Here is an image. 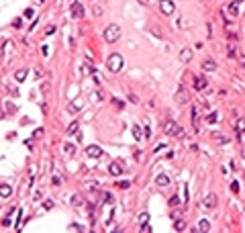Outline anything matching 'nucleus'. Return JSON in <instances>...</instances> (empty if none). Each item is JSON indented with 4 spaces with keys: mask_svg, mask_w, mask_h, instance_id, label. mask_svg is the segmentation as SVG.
Returning a JSON list of instances; mask_svg holds the SVG:
<instances>
[{
    "mask_svg": "<svg viewBox=\"0 0 245 233\" xmlns=\"http://www.w3.org/2000/svg\"><path fill=\"white\" fill-rule=\"evenodd\" d=\"M123 66H125V60H123V55H118V53H112L108 60H106V68H108L110 72H114V74H118V72L123 70Z\"/></svg>",
    "mask_w": 245,
    "mask_h": 233,
    "instance_id": "nucleus-1",
    "label": "nucleus"
},
{
    "mask_svg": "<svg viewBox=\"0 0 245 233\" xmlns=\"http://www.w3.org/2000/svg\"><path fill=\"white\" fill-rule=\"evenodd\" d=\"M121 39V27L118 25H108L104 29V41L106 43H114Z\"/></svg>",
    "mask_w": 245,
    "mask_h": 233,
    "instance_id": "nucleus-2",
    "label": "nucleus"
},
{
    "mask_svg": "<svg viewBox=\"0 0 245 233\" xmlns=\"http://www.w3.org/2000/svg\"><path fill=\"white\" fill-rule=\"evenodd\" d=\"M163 133H166V135H172V137H180V135H184V129H182L178 123L168 121L166 125H163Z\"/></svg>",
    "mask_w": 245,
    "mask_h": 233,
    "instance_id": "nucleus-3",
    "label": "nucleus"
},
{
    "mask_svg": "<svg viewBox=\"0 0 245 233\" xmlns=\"http://www.w3.org/2000/svg\"><path fill=\"white\" fill-rule=\"evenodd\" d=\"M190 98H192V94H190V90H188V88H184V86L178 88L176 100H178L180 104H188V102H190Z\"/></svg>",
    "mask_w": 245,
    "mask_h": 233,
    "instance_id": "nucleus-4",
    "label": "nucleus"
},
{
    "mask_svg": "<svg viewBox=\"0 0 245 233\" xmlns=\"http://www.w3.org/2000/svg\"><path fill=\"white\" fill-rule=\"evenodd\" d=\"M214 207H217V194H214V192H208V194L202 199V209L204 211H212Z\"/></svg>",
    "mask_w": 245,
    "mask_h": 233,
    "instance_id": "nucleus-5",
    "label": "nucleus"
},
{
    "mask_svg": "<svg viewBox=\"0 0 245 233\" xmlns=\"http://www.w3.org/2000/svg\"><path fill=\"white\" fill-rule=\"evenodd\" d=\"M160 10L163 12V15H174L176 12V4L172 2V0H160Z\"/></svg>",
    "mask_w": 245,
    "mask_h": 233,
    "instance_id": "nucleus-6",
    "label": "nucleus"
},
{
    "mask_svg": "<svg viewBox=\"0 0 245 233\" xmlns=\"http://www.w3.org/2000/svg\"><path fill=\"white\" fill-rule=\"evenodd\" d=\"M69 12H72V17H74V18H82V17H84V6H82L80 2H72Z\"/></svg>",
    "mask_w": 245,
    "mask_h": 233,
    "instance_id": "nucleus-7",
    "label": "nucleus"
},
{
    "mask_svg": "<svg viewBox=\"0 0 245 233\" xmlns=\"http://www.w3.org/2000/svg\"><path fill=\"white\" fill-rule=\"evenodd\" d=\"M86 155L92 157V160H96V157H100V155H102V149L98 145H88V147H86Z\"/></svg>",
    "mask_w": 245,
    "mask_h": 233,
    "instance_id": "nucleus-8",
    "label": "nucleus"
},
{
    "mask_svg": "<svg viewBox=\"0 0 245 233\" xmlns=\"http://www.w3.org/2000/svg\"><path fill=\"white\" fill-rule=\"evenodd\" d=\"M194 86H196V90H206L208 88V80L204 76H194Z\"/></svg>",
    "mask_w": 245,
    "mask_h": 233,
    "instance_id": "nucleus-9",
    "label": "nucleus"
},
{
    "mask_svg": "<svg viewBox=\"0 0 245 233\" xmlns=\"http://www.w3.org/2000/svg\"><path fill=\"white\" fill-rule=\"evenodd\" d=\"M84 106V100L82 98H78L76 102H72V104H68V112H72V115H76V112H80V108Z\"/></svg>",
    "mask_w": 245,
    "mask_h": 233,
    "instance_id": "nucleus-10",
    "label": "nucleus"
},
{
    "mask_svg": "<svg viewBox=\"0 0 245 233\" xmlns=\"http://www.w3.org/2000/svg\"><path fill=\"white\" fill-rule=\"evenodd\" d=\"M108 172L112 174V176H121V174H123V166L118 164V162H112V164L108 166Z\"/></svg>",
    "mask_w": 245,
    "mask_h": 233,
    "instance_id": "nucleus-11",
    "label": "nucleus"
},
{
    "mask_svg": "<svg viewBox=\"0 0 245 233\" xmlns=\"http://www.w3.org/2000/svg\"><path fill=\"white\" fill-rule=\"evenodd\" d=\"M155 184H157V186H168V184H169V176H168V174H157V176H155Z\"/></svg>",
    "mask_w": 245,
    "mask_h": 233,
    "instance_id": "nucleus-12",
    "label": "nucleus"
},
{
    "mask_svg": "<svg viewBox=\"0 0 245 233\" xmlns=\"http://www.w3.org/2000/svg\"><path fill=\"white\" fill-rule=\"evenodd\" d=\"M202 70L204 72H214V70H217V61L214 60H204L202 61Z\"/></svg>",
    "mask_w": 245,
    "mask_h": 233,
    "instance_id": "nucleus-13",
    "label": "nucleus"
},
{
    "mask_svg": "<svg viewBox=\"0 0 245 233\" xmlns=\"http://www.w3.org/2000/svg\"><path fill=\"white\" fill-rule=\"evenodd\" d=\"M61 149H63V155H66V157H69V155L76 154V145H74V143H63Z\"/></svg>",
    "mask_w": 245,
    "mask_h": 233,
    "instance_id": "nucleus-14",
    "label": "nucleus"
},
{
    "mask_svg": "<svg viewBox=\"0 0 245 233\" xmlns=\"http://www.w3.org/2000/svg\"><path fill=\"white\" fill-rule=\"evenodd\" d=\"M192 60V51H190V49H182V51H180V61H182V63H188V61Z\"/></svg>",
    "mask_w": 245,
    "mask_h": 233,
    "instance_id": "nucleus-15",
    "label": "nucleus"
},
{
    "mask_svg": "<svg viewBox=\"0 0 245 233\" xmlns=\"http://www.w3.org/2000/svg\"><path fill=\"white\" fill-rule=\"evenodd\" d=\"M208 229H211V223H208V221H204V219H202V221H198V225L194 227V231H200V233L208 231Z\"/></svg>",
    "mask_w": 245,
    "mask_h": 233,
    "instance_id": "nucleus-16",
    "label": "nucleus"
},
{
    "mask_svg": "<svg viewBox=\"0 0 245 233\" xmlns=\"http://www.w3.org/2000/svg\"><path fill=\"white\" fill-rule=\"evenodd\" d=\"M10 194H12V188H10L8 184H2V186H0V196H2V199H8Z\"/></svg>",
    "mask_w": 245,
    "mask_h": 233,
    "instance_id": "nucleus-17",
    "label": "nucleus"
},
{
    "mask_svg": "<svg viewBox=\"0 0 245 233\" xmlns=\"http://www.w3.org/2000/svg\"><path fill=\"white\" fill-rule=\"evenodd\" d=\"M235 131H237V135H243V133H245V119H237Z\"/></svg>",
    "mask_w": 245,
    "mask_h": 233,
    "instance_id": "nucleus-18",
    "label": "nucleus"
},
{
    "mask_svg": "<svg viewBox=\"0 0 245 233\" xmlns=\"http://www.w3.org/2000/svg\"><path fill=\"white\" fill-rule=\"evenodd\" d=\"M27 76H29V70H18L17 74H15V80H17V82H25Z\"/></svg>",
    "mask_w": 245,
    "mask_h": 233,
    "instance_id": "nucleus-19",
    "label": "nucleus"
},
{
    "mask_svg": "<svg viewBox=\"0 0 245 233\" xmlns=\"http://www.w3.org/2000/svg\"><path fill=\"white\" fill-rule=\"evenodd\" d=\"M192 125H194V131L200 129V121H198V108H192Z\"/></svg>",
    "mask_w": 245,
    "mask_h": 233,
    "instance_id": "nucleus-20",
    "label": "nucleus"
},
{
    "mask_svg": "<svg viewBox=\"0 0 245 233\" xmlns=\"http://www.w3.org/2000/svg\"><path fill=\"white\" fill-rule=\"evenodd\" d=\"M133 137H135L137 141H141V139H143V131H141V127H139V125H135V127H133Z\"/></svg>",
    "mask_w": 245,
    "mask_h": 233,
    "instance_id": "nucleus-21",
    "label": "nucleus"
},
{
    "mask_svg": "<svg viewBox=\"0 0 245 233\" xmlns=\"http://www.w3.org/2000/svg\"><path fill=\"white\" fill-rule=\"evenodd\" d=\"M174 229H176V231H184V229H186V223H184L182 219H178L176 223H174Z\"/></svg>",
    "mask_w": 245,
    "mask_h": 233,
    "instance_id": "nucleus-22",
    "label": "nucleus"
},
{
    "mask_svg": "<svg viewBox=\"0 0 245 233\" xmlns=\"http://www.w3.org/2000/svg\"><path fill=\"white\" fill-rule=\"evenodd\" d=\"M137 221H139V225H145V223H149V213H141Z\"/></svg>",
    "mask_w": 245,
    "mask_h": 233,
    "instance_id": "nucleus-23",
    "label": "nucleus"
},
{
    "mask_svg": "<svg viewBox=\"0 0 245 233\" xmlns=\"http://www.w3.org/2000/svg\"><path fill=\"white\" fill-rule=\"evenodd\" d=\"M82 202H84V200H82V196H80V194L72 196V205H74V207H82Z\"/></svg>",
    "mask_w": 245,
    "mask_h": 233,
    "instance_id": "nucleus-24",
    "label": "nucleus"
},
{
    "mask_svg": "<svg viewBox=\"0 0 245 233\" xmlns=\"http://www.w3.org/2000/svg\"><path fill=\"white\" fill-rule=\"evenodd\" d=\"M78 123H72V125H68V135H74V133H78Z\"/></svg>",
    "mask_w": 245,
    "mask_h": 233,
    "instance_id": "nucleus-25",
    "label": "nucleus"
},
{
    "mask_svg": "<svg viewBox=\"0 0 245 233\" xmlns=\"http://www.w3.org/2000/svg\"><path fill=\"white\" fill-rule=\"evenodd\" d=\"M217 119H219V115H217V112H211V115L206 117V123H208V125H212V123H217Z\"/></svg>",
    "mask_w": 245,
    "mask_h": 233,
    "instance_id": "nucleus-26",
    "label": "nucleus"
},
{
    "mask_svg": "<svg viewBox=\"0 0 245 233\" xmlns=\"http://www.w3.org/2000/svg\"><path fill=\"white\" fill-rule=\"evenodd\" d=\"M229 12H231L233 17H237V15H239V6H237V2H233V4H231V8H229Z\"/></svg>",
    "mask_w": 245,
    "mask_h": 233,
    "instance_id": "nucleus-27",
    "label": "nucleus"
},
{
    "mask_svg": "<svg viewBox=\"0 0 245 233\" xmlns=\"http://www.w3.org/2000/svg\"><path fill=\"white\" fill-rule=\"evenodd\" d=\"M4 108H6V111H8L10 115H12V112L17 111V106H15V104H12V102H4Z\"/></svg>",
    "mask_w": 245,
    "mask_h": 233,
    "instance_id": "nucleus-28",
    "label": "nucleus"
},
{
    "mask_svg": "<svg viewBox=\"0 0 245 233\" xmlns=\"http://www.w3.org/2000/svg\"><path fill=\"white\" fill-rule=\"evenodd\" d=\"M33 15H35L33 8H27V10H25V18H33Z\"/></svg>",
    "mask_w": 245,
    "mask_h": 233,
    "instance_id": "nucleus-29",
    "label": "nucleus"
},
{
    "mask_svg": "<svg viewBox=\"0 0 245 233\" xmlns=\"http://www.w3.org/2000/svg\"><path fill=\"white\" fill-rule=\"evenodd\" d=\"M53 33H55V27L53 25H49L47 29H45V35H53Z\"/></svg>",
    "mask_w": 245,
    "mask_h": 233,
    "instance_id": "nucleus-30",
    "label": "nucleus"
},
{
    "mask_svg": "<svg viewBox=\"0 0 245 233\" xmlns=\"http://www.w3.org/2000/svg\"><path fill=\"white\" fill-rule=\"evenodd\" d=\"M94 82H96V84H100V82H102V76L98 74V72H94Z\"/></svg>",
    "mask_w": 245,
    "mask_h": 233,
    "instance_id": "nucleus-31",
    "label": "nucleus"
},
{
    "mask_svg": "<svg viewBox=\"0 0 245 233\" xmlns=\"http://www.w3.org/2000/svg\"><path fill=\"white\" fill-rule=\"evenodd\" d=\"M53 184H55V186H57V184H61V176H59V174H55V176H53Z\"/></svg>",
    "mask_w": 245,
    "mask_h": 233,
    "instance_id": "nucleus-32",
    "label": "nucleus"
},
{
    "mask_svg": "<svg viewBox=\"0 0 245 233\" xmlns=\"http://www.w3.org/2000/svg\"><path fill=\"white\" fill-rule=\"evenodd\" d=\"M231 190L233 192H239V182H231Z\"/></svg>",
    "mask_w": 245,
    "mask_h": 233,
    "instance_id": "nucleus-33",
    "label": "nucleus"
},
{
    "mask_svg": "<svg viewBox=\"0 0 245 233\" xmlns=\"http://www.w3.org/2000/svg\"><path fill=\"white\" fill-rule=\"evenodd\" d=\"M141 231H143V233H149V231H151V227H149V223L141 225Z\"/></svg>",
    "mask_w": 245,
    "mask_h": 233,
    "instance_id": "nucleus-34",
    "label": "nucleus"
},
{
    "mask_svg": "<svg viewBox=\"0 0 245 233\" xmlns=\"http://www.w3.org/2000/svg\"><path fill=\"white\" fill-rule=\"evenodd\" d=\"M102 199H104V202H110V200H112V194L106 192V194H102Z\"/></svg>",
    "mask_w": 245,
    "mask_h": 233,
    "instance_id": "nucleus-35",
    "label": "nucleus"
},
{
    "mask_svg": "<svg viewBox=\"0 0 245 233\" xmlns=\"http://www.w3.org/2000/svg\"><path fill=\"white\" fill-rule=\"evenodd\" d=\"M178 202H180V199H178V196H172V199H169V205H174V207H176Z\"/></svg>",
    "mask_w": 245,
    "mask_h": 233,
    "instance_id": "nucleus-36",
    "label": "nucleus"
},
{
    "mask_svg": "<svg viewBox=\"0 0 245 233\" xmlns=\"http://www.w3.org/2000/svg\"><path fill=\"white\" fill-rule=\"evenodd\" d=\"M94 15H96V17H100V15H102V8H100V6H94Z\"/></svg>",
    "mask_w": 245,
    "mask_h": 233,
    "instance_id": "nucleus-37",
    "label": "nucleus"
},
{
    "mask_svg": "<svg viewBox=\"0 0 245 233\" xmlns=\"http://www.w3.org/2000/svg\"><path fill=\"white\" fill-rule=\"evenodd\" d=\"M43 207H45V209H51V207H53V202H51V200H45V202H43Z\"/></svg>",
    "mask_w": 245,
    "mask_h": 233,
    "instance_id": "nucleus-38",
    "label": "nucleus"
},
{
    "mask_svg": "<svg viewBox=\"0 0 245 233\" xmlns=\"http://www.w3.org/2000/svg\"><path fill=\"white\" fill-rule=\"evenodd\" d=\"M2 225H4V227H8V225H10V215L6 217V219H4V221H2Z\"/></svg>",
    "mask_w": 245,
    "mask_h": 233,
    "instance_id": "nucleus-39",
    "label": "nucleus"
},
{
    "mask_svg": "<svg viewBox=\"0 0 245 233\" xmlns=\"http://www.w3.org/2000/svg\"><path fill=\"white\" fill-rule=\"evenodd\" d=\"M129 98H131V102H139V98L135 94H129Z\"/></svg>",
    "mask_w": 245,
    "mask_h": 233,
    "instance_id": "nucleus-40",
    "label": "nucleus"
},
{
    "mask_svg": "<svg viewBox=\"0 0 245 233\" xmlns=\"http://www.w3.org/2000/svg\"><path fill=\"white\" fill-rule=\"evenodd\" d=\"M12 27H21V18H15L12 21Z\"/></svg>",
    "mask_w": 245,
    "mask_h": 233,
    "instance_id": "nucleus-41",
    "label": "nucleus"
},
{
    "mask_svg": "<svg viewBox=\"0 0 245 233\" xmlns=\"http://www.w3.org/2000/svg\"><path fill=\"white\" fill-rule=\"evenodd\" d=\"M243 155H245V139H243Z\"/></svg>",
    "mask_w": 245,
    "mask_h": 233,
    "instance_id": "nucleus-42",
    "label": "nucleus"
},
{
    "mask_svg": "<svg viewBox=\"0 0 245 233\" xmlns=\"http://www.w3.org/2000/svg\"><path fill=\"white\" fill-rule=\"evenodd\" d=\"M37 2H45V0H37Z\"/></svg>",
    "mask_w": 245,
    "mask_h": 233,
    "instance_id": "nucleus-43",
    "label": "nucleus"
},
{
    "mask_svg": "<svg viewBox=\"0 0 245 233\" xmlns=\"http://www.w3.org/2000/svg\"><path fill=\"white\" fill-rule=\"evenodd\" d=\"M237 2H241V0H237Z\"/></svg>",
    "mask_w": 245,
    "mask_h": 233,
    "instance_id": "nucleus-44",
    "label": "nucleus"
}]
</instances>
